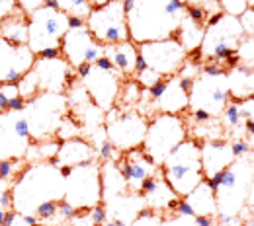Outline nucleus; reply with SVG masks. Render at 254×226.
<instances>
[{
  "label": "nucleus",
  "instance_id": "obj_46",
  "mask_svg": "<svg viewBox=\"0 0 254 226\" xmlns=\"http://www.w3.org/2000/svg\"><path fill=\"white\" fill-rule=\"evenodd\" d=\"M64 226H96L92 217H90V211H76V215L72 219L66 221Z\"/></svg>",
  "mask_w": 254,
  "mask_h": 226
},
{
  "label": "nucleus",
  "instance_id": "obj_26",
  "mask_svg": "<svg viewBox=\"0 0 254 226\" xmlns=\"http://www.w3.org/2000/svg\"><path fill=\"white\" fill-rule=\"evenodd\" d=\"M227 82H229V94L231 99L239 101L245 97L254 96V66L239 65L227 70Z\"/></svg>",
  "mask_w": 254,
  "mask_h": 226
},
{
  "label": "nucleus",
  "instance_id": "obj_48",
  "mask_svg": "<svg viewBox=\"0 0 254 226\" xmlns=\"http://www.w3.org/2000/svg\"><path fill=\"white\" fill-rule=\"evenodd\" d=\"M239 20H241V26H243L245 33L254 37V8H247Z\"/></svg>",
  "mask_w": 254,
  "mask_h": 226
},
{
  "label": "nucleus",
  "instance_id": "obj_10",
  "mask_svg": "<svg viewBox=\"0 0 254 226\" xmlns=\"http://www.w3.org/2000/svg\"><path fill=\"white\" fill-rule=\"evenodd\" d=\"M104 127H106L108 140L120 152H126L143 144L149 121L145 115H141L135 109L124 111L120 107H112L104 115Z\"/></svg>",
  "mask_w": 254,
  "mask_h": 226
},
{
  "label": "nucleus",
  "instance_id": "obj_33",
  "mask_svg": "<svg viewBox=\"0 0 254 226\" xmlns=\"http://www.w3.org/2000/svg\"><path fill=\"white\" fill-rule=\"evenodd\" d=\"M59 10H63L68 18H80L86 20L92 12V4L88 0H55Z\"/></svg>",
  "mask_w": 254,
  "mask_h": 226
},
{
  "label": "nucleus",
  "instance_id": "obj_55",
  "mask_svg": "<svg viewBox=\"0 0 254 226\" xmlns=\"http://www.w3.org/2000/svg\"><path fill=\"white\" fill-rule=\"evenodd\" d=\"M4 217H6V211H0V226H4Z\"/></svg>",
  "mask_w": 254,
  "mask_h": 226
},
{
  "label": "nucleus",
  "instance_id": "obj_21",
  "mask_svg": "<svg viewBox=\"0 0 254 226\" xmlns=\"http://www.w3.org/2000/svg\"><path fill=\"white\" fill-rule=\"evenodd\" d=\"M145 199V205L153 211H159V213H172L180 201V197L174 193V189L166 183V180L162 178V170H160L157 176H151L143 181L141 185V191Z\"/></svg>",
  "mask_w": 254,
  "mask_h": 226
},
{
  "label": "nucleus",
  "instance_id": "obj_27",
  "mask_svg": "<svg viewBox=\"0 0 254 226\" xmlns=\"http://www.w3.org/2000/svg\"><path fill=\"white\" fill-rule=\"evenodd\" d=\"M191 207L195 217H217V199H215V189L209 185L207 180H203L193 191L182 197Z\"/></svg>",
  "mask_w": 254,
  "mask_h": 226
},
{
  "label": "nucleus",
  "instance_id": "obj_49",
  "mask_svg": "<svg viewBox=\"0 0 254 226\" xmlns=\"http://www.w3.org/2000/svg\"><path fill=\"white\" fill-rule=\"evenodd\" d=\"M18 10H20V6H18L16 0H0V20L16 14Z\"/></svg>",
  "mask_w": 254,
  "mask_h": 226
},
{
  "label": "nucleus",
  "instance_id": "obj_4",
  "mask_svg": "<svg viewBox=\"0 0 254 226\" xmlns=\"http://www.w3.org/2000/svg\"><path fill=\"white\" fill-rule=\"evenodd\" d=\"M254 174V150L247 156L235 158L221 172L219 185L215 187L217 217H241L247 209V197Z\"/></svg>",
  "mask_w": 254,
  "mask_h": 226
},
{
  "label": "nucleus",
  "instance_id": "obj_8",
  "mask_svg": "<svg viewBox=\"0 0 254 226\" xmlns=\"http://www.w3.org/2000/svg\"><path fill=\"white\" fill-rule=\"evenodd\" d=\"M186 138H188V125L184 113L182 115L155 113L153 119L149 121L145 140L141 146L157 166H162L166 156Z\"/></svg>",
  "mask_w": 254,
  "mask_h": 226
},
{
  "label": "nucleus",
  "instance_id": "obj_39",
  "mask_svg": "<svg viewBox=\"0 0 254 226\" xmlns=\"http://www.w3.org/2000/svg\"><path fill=\"white\" fill-rule=\"evenodd\" d=\"M39 221L37 217H24L20 213H16L14 209L6 211V217H4V226H37Z\"/></svg>",
  "mask_w": 254,
  "mask_h": 226
},
{
  "label": "nucleus",
  "instance_id": "obj_34",
  "mask_svg": "<svg viewBox=\"0 0 254 226\" xmlns=\"http://www.w3.org/2000/svg\"><path fill=\"white\" fill-rule=\"evenodd\" d=\"M59 140H68V138H76V136H82V129H80V123L70 115L66 113L57 129V135H55Z\"/></svg>",
  "mask_w": 254,
  "mask_h": 226
},
{
  "label": "nucleus",
  "instance_id": "obj_58",
  "mask_svg": "<svg viewBox=\"0 0 254 226\" xmlns=\"http://www.w3.org/2000/svg\"><path fill=\"white\" fill-rule=\"evenodd\" d=\"M37 226H49V225H37Z\"/></svg>",
  "mask_w": 254,
  "mask_h": 226
},
{
  "label": "nucleus",
  "instance_id": "obj_54",
  "mask_svg": "<svg viewBox=\"0 0 254 226\" xmlns=\"http://www.w3.org/2000/svg\"><path fill=\"white\" fill-rule=\"evenodd\" d=\"M90 4H92V8L94 6H102V4H106V2H110V0H88Z\"/></svg>",
  "mask_w": 254,
  "mask_h": 226
},
{
  "label": "nucleus",
  "instance_id": "obj_44",
  "mask_svg": "<svg viewBox=\"0 0 254 226\" xmlns=\"http://www.w3.org/2000/svg\"><path fill=\"white\" fill-rule=\"evenodd\" d=\"M160 226H197L195 225V217H184V215H176V213H164L162 225Z\"/></svg>",
  "mask_w": 254,
  "mask_h": 226
},
{
  "label": "nucleus",
  "instance_id": "obj_41",
  "mask_svg": "<svg viewBox=\"0 0 254 226\" xmlns=\"http://www.w3.org/2000/svg\"><path fill=\"white\" fill-rule=\"evenodd\" d=\"M199 74H201V63L193 61L190 57L184 61V65L180 66V70L176 72L178 78H188V80H195Z\"/></svg>",
  "mask_w": 254,
  "mask_h": 226
},
{
  "label": "nucleus",
  "instance_id": "obj_19",
  "mask_svg": "<svg viewBox=\"0 0 254 226\" xmlns=\"http://www.w3.org/2000/svg\"><path fill=\"white\" fill-rule=\"evenodd\" d=\"M33 63L35 55L28 45H12L0 37V82H18Z\"/></svg>",
  "mask_w": 254,
  "mask_h": 226
},
{
  "label": "nucleus",
  "instance_id": "obj_57",
  "mask_svg": "<svg viewBox=\"0 0 254 226\" xmlns=\"http://www.w3.org/2000/svg\"><path fill=\"white\" fill-rule=\"evenodd\" d=\"M247 6H249V8H254V0H247Z\"/></svg>",
  "mask_w": 254,
  "mask_h": 226
},
{
  "label": "nucleus",
  "instance_id": "obj_47",
  "mask_svg": "<svg viewBox=\"0 0 254 226\" xmlns=\"http://www.w3.org/2000/svg\"><path fill=\"white\" fill-rule=\"evenodd\" d=\"M237 105H239V111H241L243 119L254 121V96L245 97V99H239Z\"/></svg>",
  "mask_w": 254,
  "mask_h": 226
},
{
  "label": "nucleus",
  "instance_id": "obj_5",
  "mask_svg": "<svg viewBox=\"0 0 254 226\" xmlns=\"http://www.w3.org/2000/svg\"><path fill=\"white\" fill-rule=\"evenodd\" d=\"M247 33L241 26V20L229 16L225 12L211 14L205 24L203 41L199 45L201 63H225L229 57L235 55L241 39Z\"/></svg>",
  "mask_w": 254,
  "mask_h": 226
},
{
  "label": "nucleus",
  "instance_id": "obj_6",
  "mask_svg": "<svg viewBox=\"0 0 254 226\" xmlns=\"http://www.w3.org/2000/svg\"><path fill=\"white\" fill-rule=\"evenodd\" d=\"M68 113V103L64 94L39 92L37 96L26 99L24 117L30 129L32 140H51L57 138V129Z\"/></svg>",
  "mask_w": 254,
  "mask_h": 226
},
{
  "label": "nucleus",
  "instance_id": "obj_52",
  "mask_svg": "<svg viewBox=\"0 0 254 226\" xmlns=\"http://www.w3.org/2000/svg\"><path fill=\"white\" fill-rule=\"evenodd\" d=\"M37 57H41V59H55V57H61V49H45Z\"/></svg>",
  "mask_w": 254,
  "mask_h": 226
},
{
  "label": "nucleus",
  "instance_id": "obj_32",
  "mask_svg": "<svg viewBox=\"0 0 254 226\" xmlns=\"http://www.w3.org/2000/svg\"><path fill=\"white\" fill-rule=\"evenodd\" d=\"M141 96H143V88L141 84L131 76V78H126L122 82V90H120V96H118V101H116V107L120 109H129L131 105H137L141 101Z\"/></svg>",
  "mask_w": 254,
  "mask_h": 226
},
{
  "label": "nucleus",
  "instance_id": "obj_2",
  "mask_svg": "<svg viewBox=\"0 0 254 226\" xmlns=\"http://www.w3.org/2000/svg\"><path fill=\"white\" fill-rule=\"evenodd\" d=\"M64 176L53 160L26 164L12 181V209L24 217H35V211L47 201H61Z\"/></svg>",
  "mask_w": 254,
  "mask_h": 226
},
{
  "label": "nucleus",
  "instance_id": "obj_9",
  "mask_svg": "<svg viewBox=\"0 0 254 226\" xmlns=\"http://www.w3.org/2000/svg\"><path fill=\"white\" fill-rule=\"evenodd\" d=\"M74 211H90L96 205H102V176L100 162L80 164L68 170L64 176V195Z\"/></svg>",
  "mask_w": 254,
  "mask_h": 226
},
{
  "label": "nucleus",
  "instance_id": "obj_23",
  "mask_svg": "<svg viewBox=\"0 0 254 226\" xmlns=\"http://www.w3.org/2000/svg\"><path fill=\"white\" fill-rule=\"evenodd\" d=\"M233 160H235L233 142L229 138L201 142V164H203L205 180L213 178L215 174H219L225 168H229L233 164Z\"/></svg>",
  "mask_w": 254,
  "mask_h": 226
},
{
  "label": "nucleus",
  "instance_id": "obj_50",
  "mask_svg": "<svg viewBox=\"0 0 254 226\" xmlns=\"http://www.w3.org/2000/svg\"><path fill=\"white\" fill-rule=\"evenodd\" d=\"M231 142H233V154H235V158H241V156H247V154L253 152L251 144H249L245 138H241V140H231Z\"/></svg>",
  "mask_w": 254,
  "mask_h": 226
},
{
  "label": "nucleus",
  "instance_id": "obj_22",
  "mask_svg": "<svg viewBox=\"0 0 254 226\" xmlns=\"http://www.w3.org/2000/svg\"><path fill=\"white\" fill-rule=\"evenodd\" d=\"M96 160H98V150L94 148V144L84 136H76L61 142L57 156L53 158V164L57 168H74V166Z\"/></svg>",
  "mask_w": 254,
  "mask_h": 226
},
{
  "label": "nucleus",
  "instance_id": "obj_1",
  "mask_svg": "<svg viewBox=\"0 0 254 226\" xmlns=\"http://www.w3.org/2000/svg\"><path fill=\"white\" fill-rule=\"evenodd\" d=\"M129 39L135 45L172 37L184 14V0H124Z\"/></svg>",
  "mask_w": 254,
  "mask_h": 226
},
{
  "label": "nucleus",
  "instance_id": "obj_28",
  "mask_svg": "<svg viewBox=\"0 0 254 226\" xmlns=\"http://www.w3.org/2000/svg\"><path fill=\"white\" fill-rule=\"evenodd\" d=\"M100 176H102V203L110 197H116V195L129 191L126 178H124L122 170L118 168L116 160L100 162Z\"/></svg>",
  "mask_w": 254,
  "mask_h": 226
},
{
  "label": "nucleus",
  "instance_id": "obj_29",
  "mask_svg": "<svg viewBox=\"0 0 254 226\" xmlns=\"http://www.w3.org/2000/svg\"><path fill=\"white\" fill-rule=\"evenodd\" d=\"M0 37L10 41L12 45H28V14L22 8L2 20Z\"/></svg>",
  "mask_w": 254,
  "mask_h": 226
},
{
  "label": "nucleus",
  "instance_id": "obj_17",
  "mask_svg": "<svg viewBox=\"0 0 254 226\" xmlns=\"http://www.w3.org/2000/svg\"><path fill=\"white\" fill-rule=\"evenodd\" d=\"M33 74L39 84V92H57L64 94L76 80V70L64 61L63 57L55 59H41L35 57V63L32 66Z\"/></svg>",
  "mask_w": 254,
  "mask_h": 226
},
{
  "label": "nucleus",
  "instance_id": "obj_36",
  "mask_svg": "<svg viewBox=\"0 0 254 226\" xmlns=\"http://www.w3.org/2000/svg\"><path fill=\"white\" fill-rule=\"evenodd\" d=\"M237 59L241 65H251L254 66V37L253 35H245L235 51Z\"/></svg>",
  "mask_w": 254,
  "mask_h": 226
},
{
  "label": "nucleus",
  "instance_id": "obj_37",
  "mask_svg": "<svg viewBox=\"0 0 254 226\" xmlns=\"http://www.w3.org/2000/svg\"><path fill=\"white\" fill-rule=\"evenodd\" d=\"M162 219H164V213L159 211H153L149 207H145L129 226H160L162 225Z\"/></svg>",
  "mask_w": 254,
  "mask_h": 226
},
{
  "label": "nucleus",
  "instance_id": "obj_31",
  "mask_svg": "<svg viewBox=\"0 0 254 226\" xmlns=\"http://www.w3.org/2000/svg\"><path fill=\"white\" fill-rule=\"evenodd\" d=\"M63 140L51 138V140H32V144L26 150L24 160L26 164H35V162H49L57 156V150Z\"/></svg>",
  "mask_w": 254,
  "mask_h": 226
},
{
  "label": "nucleus",
  "instance_id": "obj_3",
  "mask_svg": "<svg viewBox=\"0 0 254 226\" xmlns=\"http://www.w3.org/2000/svg\"><path fill=\"white\" fill-rule=\"evenodd\" d=\"M160 170L162 178L174 189V193L186 197L205 180L201 164V142L188 136L166 156Z\"/></svg>",
  "mask_w": 254,
  "mask_h": 226
},
{
  "label": "nucleus",
  "instance_id": "obj_30",
  "mask_svg": "<svg viewBox=\"0 0 254 226\" xmlns=\"http://www.w3.org/2000/svg\"><path fill=\"white\" fill-rule=\"evenodd\" d=\"M203 33H205V26L193 22L191 18H188L184 14V18H182L176 33H174V37L180 41V45L186 49V53H193V51L199 49V45L203 41Z\"/></svg>",
  "mask_w": 254,
  "mask_h": 226
},
{
  "label": "nucleus",
  "instance_id": "obj_15",
  "mask_svg": "<svg viewBox=\"0 0 254 226\" xmlns=\"http://www.w3.org/2000/svg\"><path fill=\"white\" fill-rule=\"evenodd\" d=\"M61 57L72 68L92 65L100 57H104V45L92 37L86 24L80 28H68L61 41Z\"/></svg>",
  "mask_w": 254,
  "mask_h": 226
},
{
  "label": "nucleus",
  "instance_id": "obj_24",
  "mask_svg": "<svg viewBox=\"0 0 254 226\" xmlns=\"http://www.w3.org/2000/svg\"><path fill=\"white\" fill-rule=\"evenodd\" d=\"M190 94L180 86L178 76H166V88L157 99H153V113H174L182 115L188 111Z\"/></svg>",
  "mask_w": 254,
  "mask_h": 226
},
{
  "label": "nucleus",
  "instance_id": "obj_16",
  "mask_svg": "<svg viewBox=\"0 0 254 226\" xmlns=\"http://www.w3.org/2000/svg\"><path fill=\"white\" fill-rule=\"evenodd\" d=\"M122 80H126V78L116 68L104 70L94 63L90 65L88 74L84 78H80L90 99L102 111H110L112 107H116V101H118L120 90H122Z\"/></svg>",
  "mask_w": 254,
  "mask_h": 226
},
{
  "label": "nucleus",
  "instance_id": "obj_40",
  "mask_svg": "<svg viewBox=\"0 0 254 226\" xmlns=\"http://www.w3.org/2000/svg\"><path fill=\"white\" fill-rule=\"evenodd\" d=\"M139 84H141V88H145V90H149V88H153L157 82H160L162 80V76H160L159 72H155L153 68H145V70H141V72H137L135 76H133Z\"/></svg>",
  "mask_w": 254,
  "mask_h": 226
},
{
  "label": "nucleus",
  "instance_id": "obj_14",
  "mask_svg": "<svg viewBox=\"0 0 254 226\" xmlns=\"http://www.w3.org/2000/svg\"><path fill=\"white\" fill-rule=\"evenodd\" d=\"M32 144L24 111H0V160H20Z\"/></svg>",
  "mask_w": 254,
  "mask_h": 226
},
{
  "label": "nucleus",
  "instance_id": "obj_7",
  "mask_svg": "<svg viewBox=\"0 0 254 226\" xmlns=\"http://www.w3.org/2000/svg\"><path fill=\"white\" fill-rule=\"evenodd\" d=\"M68 32V16L51 0L28 14V47L37 57L45 49H61L64 33Z\"/></svg>",
  "mask_w": 254,
  "mask_h": 226
},
{
  "label": "nucleus",
  "instance_id": "obj_20",
  "mask_svg": "<svg viewBox=\"0 0 254 226\" xmlns=\"http://www.w3.org/2000/svg\"><path fill=\"white\" fill-rule=\"evenodd\" d=\"M102 205L106 209V221H112L116 226H129L133 219L147 207L143 195L135 191H126L110 197Z\"/></svg>",
  "mask_w": 254,
  "mask_h": 226
},
{
  "label": "nucleus",
  "instance_id": "obj_51",
  "mask_svg": "<svg viewBox=\"0 0 254 226\" xmlns=\"http://www.w3.org/2000/svg\"><path fill=\"white\" fill-rule=\"evenodd\" d=\"M16 2H18V6H20L26 14H30L35 8H41V6H45V4L51 2V0H16Z\"/></svg>",
  "mask_w": 254,
  "mask_h": 226
},
{
  "label": "nucleus",
  "instance_id": "obj_12",
  "mask_svg": "<svg viewBox=\"0 0 254 226\" xmlns=\"http://www.w3.org/2000/svg\"><path fill=\"white\" fill-rule=\"evenodd\" d=\"M229 101H231V94H229L227 74H223V76H209V74L201 72L193 80L188 109L190 111L191 109H203L211 117H219Z\"/></svg>",
  "mask_w": 254,
  "mask_h": 226
},
{
  "label": "nucleus",
  "instance_id": "obj_45",
  "mask_svg": "<svg viewBox=\"0 0 254 226\" xmlns=\"http://www.w3.org/2000/svg\"><path fill=\"white\" fill-rule=\"evenodd\" d=\"M184 2H186V6H191V8H201L209 16L217 14V12H223L219 0H184Z\"/></svg>",
  "mask_w": 254,
  "mask_h": 226
},
{
  "label": "nucleus",
  "instance_id": "obj_38",
  "mask_svg": "<svg viewBox=\"0 0 254 226\" xmlns=\"http://www.w3.org/2000/svg\"><path fill=\"white\" fill-rule=\"evenodd\" d=\"M24 168H26L24 158H20V160H0V178L14 180Z\"/></svg>",
  "mask_w": 254,
  "mask_h": 226
},
{
  "label": "nucleus",
  "instance_id": "obj_43",
  "mask_svg": "<svg viewBox=\"0 0 254 226\" xmlns=\"http://www.w3.org/2000/svg\"><path fill=\"white\" fill-rule=\"evenodd\" d=\"M221 4V10L229 16H235V18H241L243 12L249 8L247 6V0H219Z\"/></svg>",
  "mask_w": 254,
  "mask_h": 226
},
{
  "label": "nucleus",
  "instance_id": "obj_56",
  "mask_svg": "<svg viewBox=\"0 0 254 226\" xmlns=\"http://www.w3.org/2000/svg\"><path fill=\"white\" fill-rule=\"evenodd\" d=\"M100 226H116V225H114L112 221H104V223H102V225H100Z\"/></svg>",
  "mask_w": 254,
  "mask_h": 226
},
{
  "label": "nucleus",
  "instance_id": "obj_25",
  "mask_svg": "<svg viewBox=\"0 0 254 226\" xmlns=\"http://www.w3.org/2000/svg\"><path fill=\"white\" fill-rule=\"evenodd\" d=\"M104 57L124 78H131L135 74V65L139 59V47L131 39L122 41V43L104 45Z\"/></svg>",
  "mask_w": 254,
  "mask_h": 226
},
{
  "label": "nucleus",
  "instance_id": "obj_13",
  "mask_svg": "<svg viewBox=\"0 0 254 226\" xmlns=\"http://www.w3.org/2000/svg\"><path fill=\"white\" fill-rule=\"evenodd\" d=\"M137 47H139V55L143 57L145 65L153 68L155 72H159L162 78L174 76L180 70V66L184 65V61L188 59L186 49L180 45V41L174 35L168 39H160V41L141 43Z\"/></svg>",
  "mask_w": 254,
  "mask_h": 226
},
{
  "label": "nucleus",
  "instance_id": "obj_42",
  "mask_svg": "<svg viewBox=\"0 0 254 226\" xmlns=\"http://www.w3.org/2000/svg\"><path fill=\"white\" fill-rule=\"evenodd\" d=\"M12 181L0 178V211H10L12 209Z\"/></svg>",
  "mask_w": 254,
  "mask_h": 226
},
{
  "label": "nucleus",
  "instance_id": "obj_11",
  "mask_svg": "<svg viewBox=\"0 0 254 226\" xmlns=\"http://www.w3.org/2000/svg\"><path fill=\"white\" fill-rule=\"evenodd\" d=\"M86 26L98 43L112 45L129 39L127 16L124 0H110L102 6H94L86 18Z\"/></svg>",
  "mask_w": 254,
  "mask_h": 226
},
{
  "label": "nucleus",
  "instance_id": "obj_18",
  "mask_svg": "<svg viewBox=\"0 0 254 226\" xmlns=\"http://www.w3.org/2000/svg\"><path fill=\"white\" fill-rule=\"evenodd\" d=\"M118 168L122 170L124 178H126L127 189L139 193L141 185L147 178L157 176L160 172V166H157L155 162L149 158V154L143 150V146L131 148L126 152H120L118 156Z\"/></svg>",
  "mask_w": 254,
  "mask_h": 226
},
{
  "label": "nucleus",
  "instance_id": "obj_53",
  "mask_svg": "<svg viewBox=\"0 0 254 226\" xmlns=\"http://www.w3.org/2000/svg\"><path fill=\"white\" fill-rule=\"evenodd\" d=\"M247 209L254 211V174H253V181H251V189H249V197H247Z\"/></svg>",
  "mask_w": 254,
  "mask_h": 226
},
{
  "label": "nucleus",
  "instance_id": "obj_35",
  "mask_svg": "<svg viewBox=\"0 0 254 226\" xmlns=\"http://www.w3.org/2000/svg\"><path fill=\"white\" fill-rule=\"evenodd\" d=\"M16 84H18V94L24 99H30V97L39 94V84H37V78H35L33 70H28Z\"/></svg>",
  "mask_w": 254,
  "mask_h": 226
}]
</instances>
